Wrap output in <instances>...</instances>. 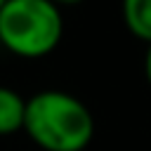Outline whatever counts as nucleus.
<instances>
[{
  "instance_id": "f03ea898",
  "label": "nucleus",
  "mask_w": 151,
  "mask_h": 151,
  "mask_svg": "<svg viewBox=\"0 0 151 151\" xmlns=\"http://www.w3.org/2000/svg\"><path fill=\"white\" fill-rule=\"evenodd\" d=\"M61 35L64 17L52 0H7L0 9V45L21 59L47 57Z\"/></svg>"
},
{
  "instance_id": "0eeeda50",
  "label": "nucleus",
  "mask_w": 151,
  "mask_h": 151,
  "mask_svg": "<svg viewBox=\"0 0 151 151\" xmlns=\"http://www.w3.org/2000/svg\"><path fill=\"white\" fill-rule=\"evenodd\" d=\"M5 2H7V0H0V9H2V7H5Z\"/></svg>"
},
{
  "instance_id": "7ed1b4c3",
  "label": "nucleus",
  "mask_w": 151,
  "mask_h": 151,
  "mask_svg": "<svg viewBox=\"0 0 151 151\" xmlns=\"http://www.w3.org/2000/svg\"><path fill=\"white\" fill-rule=\"evenodd\" d=\"M24 116H26V99L17 90L0 85V137L24 132Z\"/></svg>"
},
{
  "instance_id": "f257e3e1",
  "label": "nucleus",
  "mask_w": 151,
  "mask_h": 151,
  "mask_svg": "<svg viewBox=\"0 0 151 151\" xmlns=\"http://www.w3.org/2000/svg\"><path fill=\"white\" fill-rule=\"evenodd\" d=\"M24 132L42 151H85L94 139V116L71 92L40 90L26 99Z\"/></svg>"
},
{
  "instance_id": "20e7f679",
  "label": "nucleus",
  "mask_w": 151,
  "mask_h": 151,
  "mask_svg": "<svg viewBox=\"0 0 151 151\" xmlns=\"http://www.w3.org/2000/svg\"><path fill=\"white\" fill-rule=\"evenodd\" d=\"M120 14L125 28L151 45V0H120Z\"/></svg>"
},
{
  "instance_id": "423d86ee",
  "label": "nucleus",
  "mask_w": 151,
  "mask_h": 151,
  "mask_svg": "<svg viewBox=\"0 0 151 151\" xmlns=\"http://www.w3.org/2000/svg\"><path fill=\"white\" fill-rule=\"evenodd\" d=\"M52 2H54V5L61 9V7H73V5H80L83 0H52Z\"/></svg>"
},
{
  "instance_id": "39448f33",
  "label": "nucleus",
  "mask_w": 151,
  "mask_h": 151,
  "mask_svg": "<svg viewBox=\"0 0 151 151\" xmlns=\"http://www.w3.org/2000/svg\"><path fill=\"white\" fill-rule=\"evenodd\" d=\"M144 76L146 83L151 85V45H146V54H144Z\"/></svg>"
}]
</instances>
